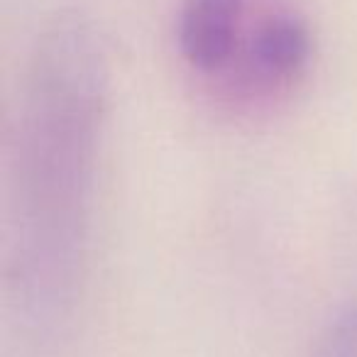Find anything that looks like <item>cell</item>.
<instances>
[{
    "label": "cell",
    "instance_id": "obj_1",
    "mask_svg": "<svg viewBox=\"0 0 357 357\" xmlns=\"http://www.w3.org/2000/svg\"><path fill=\"white\" fill-rule=\"evenodd\" d=\"M248 79L264 89L291 84L311 59V32L301 15L264 3L255 25L245 27L243 45Z\"/></svg>",
    "mask_w": 357,
    "mask_h": 357
},
{
    "label": "cell",
    "instance_id": "obj_2",
    "mask_svg": "<svg viewBox=\"0 0 357 357\" xmlns=\"http://www.w3.org/2000/svg\"><path fill=\"white\" fill-rule=\"evenodd\" d=\"M248 0H184L176 17V45L199 74H218L240 52L248 27Z\"/></svg>",
    "mask_w": 357,
    "mask_h": 357
}]
</instances>
